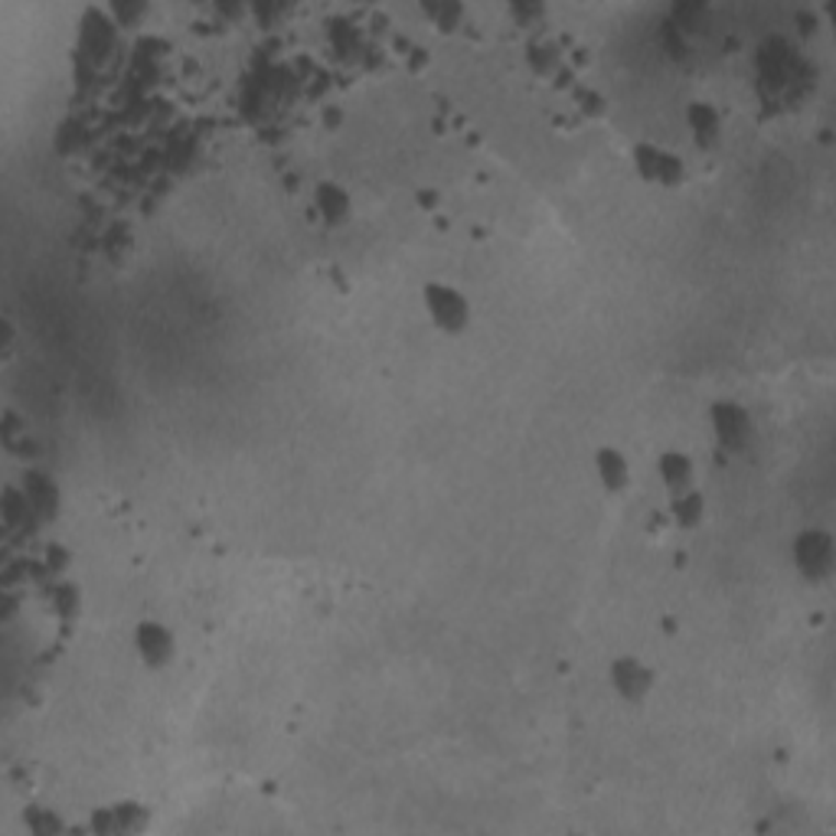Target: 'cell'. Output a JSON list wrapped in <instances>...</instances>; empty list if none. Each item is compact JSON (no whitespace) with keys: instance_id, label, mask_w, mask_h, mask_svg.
Returning a JSON list of instances; mask_svg holds the SVG:
<instances>
[{"instance_id":"2","label":"cell","mask_w":836,"mask_h":836,"mask_svg":"<svg viewBox=\"0 0 836 836\" xmlns=\"http://www.w3.org/2000/svg\"><path fill=\"white\" fill-rule=\"evenodd\" d=\"M634 170L641 180L657 183V187H680L687 180V163L674 150L660 144H637L634 147Z\"/></svg>"},{"instance_id":"3","label":"cell","mask_w":836,"mask_h":836,"mask_svg":"<svg viewBox=\"0 0 836 836\" xmlns=\"http://www.w3.org/2000/svg\"><path fill=\"white\" fill-rule=\"evenodd\" d=\"M794 565L807 581H824L834 572V536L824 530H801L794 540Z\"/></svg>"},{"instance_id":"8","label":"cell","mask_w":836,"mask_h":836,"mask_svg":"<svg viewBox=\"0 0 836 836\" xmlns=\"http://www.w3.org/2000/svg\"><path fill=\"white\" fill-rule=\"evenodd\" d=\"M595 474L608 494H621L631 487V461L624 457V451H618L611 444L595 451Z\"/></svg>"},{"instance_id":"1","label":"cell","mask_w":836,"mask_h":836,"mask_svg":"<svg viewBox=\"0 0 836 836\" xmlns=\"http://www.w3.org/2000/svg\"><path fill=\"white\" fill-rule=\"evenodd\" d=\"M421 304H425L428 320L441 334H461L471 324V301L444 281H428L421 287Z\"/></svg>"},{"instance_id":"5","label":"cell","mask_w":836,"mask_h":836,"mask_svg":"<svg viewBox=\"0 0 836 836\" xmlns=\"http://www.w3.org/2000/svg\"><path fill=\"white\" fill-rule=\"evenodd\" d=\"M608 680L614 687V693L624 699V702H644L654 690V670L644 667L637 657H618L611 660V670H608Z\"/></svg>"},{"instance_id":"9","label":"cell","mask_w":836,"mask_h":836,"mask_svg":"<svg viewBox=\"0 0 836 836\" xmlns=\"http://www.w3.org/2000/svg\"><path fill=\"white\" fill-rule=\"evenodd\" d=\"M657 471H660V481H664V487L670 490V497L693 490L697 471H693V457H690V454H684V451H664V454L657 457Z\"/></svg>"},{"instance_id":"12","label":"cell","mask_w":836,"mask_h":836,"mask_svg":"<svg viewBox=\"0 0 836 836\" xmlns=\"http://www.w3.org/2000/svg\"><path fill=\"white\" fill-rule=\"evenodd\" d=\"M670 513H674V523L684 527V530H693L702 523L705 517V500L699 490H687V494H677L670 497Z\"/></svg>"},{"instance_id":"4","label":"cell","mask_w":836,"mask_h":836,"mask_svg":"<svg viewBox=\"0 0 836 836\" xmlns=\"http://www.w3.org/2000/svg\"><path fill=\"white\" fill-rule=\"evenodd\" d=\"M709 418H712V431H715V438H719V444L725 451L738 454V451H745L752 444L755 425H752V416L738 403H732V399L712 403Z\"/></svg>"},{"instance_id":"7","label":"cell","mask_w":836,"mask_h":836,"mask_svg":"<svg viewBox=\"0 0 836 836\" xmlns=\"http://www.w3.org/2000/svg\"><path fill=\"white\" fill-rule=\"evenodd\" d=\"M310 203L317 210V216L327 223V226H343L353 213V203H350V193L334 183V180H320L310 193Z\"/></svg>"},{"instance_id":"10","label":"cell","mask_w":836,"mask_h":836,"mask_svg":"<svg viewBox=\"0 0 836 836\" xmlns=\"http://www.w3.org/2000/svg\"><path fill=\"white\" fill-rule=\"evenodd\" d=\"M687 125H690L693 140H697L702 150H709V147L719 144L722 122H719V112H715L709 102H693V105L687 109Z\"/></svg>"},{"instance_id":"6","label":"cell","mask_w":836,"mask_h":836,"mask_svg":"<svg viewBox=\"0 0 836 836\" xmlns=\"http://www.w3.org/2000/svg\"><path fill=\"white\" fill-rule=\"evenodd\" d=\"M135 651L150 670H163L177 657V641L167 624L160 621H140L135 628Z\"/></svg>"},{"instance_id":"11","label":"cell","mask_w":836,"mask_h":836,"mask_svg":"<svg viewBox=\"0 0 836 836\" xmlns=\"http://www.w3.org/2000/svg\"><path fill=\"white\" fill-rule=\"evenodd\" d=\"M23 490H26V504H30L39 517H56V510H59V494H56V484H53L49 477L30 474L26 484H23Z\"/></svg>"}]
</instances>
